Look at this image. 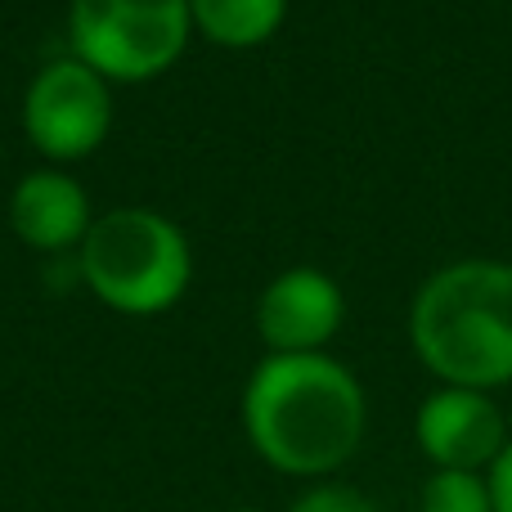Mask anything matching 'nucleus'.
<instances>
[{
  "label": "nucleus",
  "mask_w": 512,
  "mask_h": 512,
  "mask_svg": "<svg viewBox=\"0 0 512 512\" xmlns=\"http://www.w3.org/2000/svg\"><path fill=\"white\" fill-rule=\"evenodd\" d=\"M288 0H189V14L221 45H261L283 23Z\"/></svg>",
  "instance_id": "9"
},
{
  "label": "nucleus",
  "mask_w": 512,
  "mask_h": 512,
  "mask_svg": "<svg viewBox=\"0 0 512 512\" xmlns=\"http://www.w3.org/2000/svg\"><path fill=\"white\" fill-rule=\"evenodd\" d=\"M409 337L450 387L512 382V265L459 261L436 270L414 297Z\"/></svg>",
  "instance_id": "2"
},
{
  "label": "nucleus",
  "mask_w": 512,
  "mask_h": 512,
  "mask_svg": "<svg viewBox=\"0 0 512 512\" xmlns=\"http://www.w3.org/2000/svg\"><path fill=\"white\" fill-rule=\"evenodd\" d=\"M243 427L252 450L288 477L337 472L364 436V391L337 360L270 355L243 391Z\"/></svg>",
  "instance_id": "1"
},
{
  "label": "nucleus",
  "mask_w": 512,
  "mask_h": 512,
  "mask_svg": "<svg viewBox=\"0 0 512 512\" xmlns=\"http://www.w3.org/2000/svg\"><path fill=\"white\" fill-rule=\"evenodd\" d=\"M189 0H72L68 36L86 68L113 81H149L189 41Z\"/></svg>",
  "instance_id": "4"
},
{
  "label": "nucleus",
  "mask_w": 512,
  "mask_h": 512,
  "mask_svg": "<svg viewBox=\"0 0 512 512\" xmlns=\"http://www.w3.org/2000/svg\"><path fill=\"white\" fill-rule=\"evenodd\" d=\"M230 512H265V508H230Z\"/></svg>",
  "instance_id": "13"
},
{
  "label": "nucleus",
  "mask_w": 512,
  "mask_h": 512,
  "mask_svg": "<svg viewBox=\"0 0 512 512\" xmlns=\"http://www.w3.org/2000/svg\"><path fill=\"white\" fill-rule=\"evenodd\" d=\"M288 512H378L373 499L355 486H342V481H324V486H310L306 495L292 499Z\"/></svg>",
  "instance_id": "11"
},
{
  "label": "nucleus",
  "mask_w": 512,
  "mask_h": 512,
  "mask_svg": "<svg viewBox=\"0 0 512 512\" xmlns=\"http://www.w3.org/2000/svg\"><path fill=\"white\" fill-rule=\"evenodd\" d=\"M342 288L324 270H283L256 306V328L274 346V355H310L337 333L342 324Z\"/></svg>",
  "instance_id": "7"
},
{
  "label": "nucleus",
  "mask_w": 512,
  "mask_h": 512,
  "mask_svg": "<svg viewBox=\"0 0 512 512\" xmlns=\"http://www.w3.org/2000/svg\"><path fill=\"white\" fill-rule=\"evenodd\" d=\"M90 292L126 315H158L189 283V243L149 207H117L81 239Z\"/></svg>",
  "instance_id": "3"
},
{
  "label": "nucleus",
  "mask_w": 512,
  "mask_h": 512,
  "mask_svg": "<svg viewBox=\"0 0 512 512\" xmlns=\"http://www.w3.org/2000/svg\"><path fill=\"white\" fill-rule=\"evenodd\" d=\"M108 122H113V104H108V86L95 68L72 54V59H54L36 72L23 99V126L27 140L45 153V158H86L104 144Z\"/></svg>",
  "instance_id": "5"
},
{
  "label": "nucleus",
  "mask_w": 512,
  "mask_h": 512,
  "mask_svg": "<svg viewBox=\"0 0 512 512\" xmlns=\"http://www.w3.org/2000/svg\"><path fill=\"white\" fill-rule=\"evenodd\" d=\"M423 512H495L490 481L481 472H432L423 481Z\"/></svg>",
  "instance_id": "10"
},
{
  "label": "nucleus",
  "mask_w": 512,
  "mask_h": 512,
  "mask_svg": "<svg viewBox=\"0 0 512 512\" xmlns=\"http://www.w3.org/2000/svg\"><path fill=\"white\" fill-rule=\"evenodd\" d=\"M418 445L436 463V472H490L504 454L508 423L486 391L441 387L418 409Z\"/></svg>",
  "instance_id": "6"
},
{
  "label": "nucleus",
  "mask_w": 512,
  "mask_h": 512,
  "mask_svg": "<svg viewBox=\"0 0 512 512\" xmlns=\"http://www.w3.org/2000/svg\"><path fill=\"white\" fill-rule=\"evenodd\" d=\"M9 221H14L18 239L27 248L59 252L90 234V203L77 180L63 176V171H32V176L18 180Z\"/></svg>",
  "instance_id": "8"
},
{
  "label": "nucleus",
  "mask_w": 512,
  "mask_h": 512,
  "mask_svg": "<svg viewBox=\"0 0 512 512\" xmlns=\"http://www.w3.org/2000/svg\"><path fill=\"white\" fill-rule=\"evenodd\" d=\"M486 481H490V499H495V512H512V441L504 445V454L490 463Z\"/></svg>",
  "instance_id": "12"
}]
</instances>
